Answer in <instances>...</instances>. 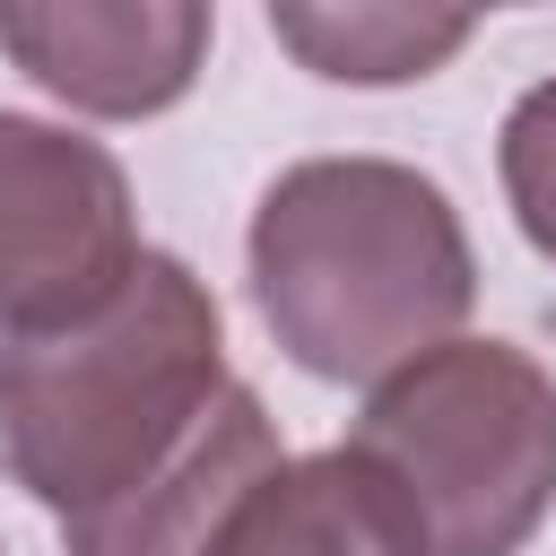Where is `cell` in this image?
<instances>
[{"mask_svg":"<svg viewBox=\"0 0 556 556\" xmlns=\"http://www.w3.org/2000/svg\"><path fill=\"white\" fill-rule=\"evenodd\" d=\"M269 35L330 87H408V78H434L478 35V17L400 9V0H278Z\"/></svg>","mask_w":556,"mask_h":556,"instance_id":"obj_6","label":"cell"},{"mask_svg":"<svg viewBox=\"0 0 556 556\" xmlns=\"http://www.w3.org/2000/svg\"><path fill=\"white\" fill-rule=\"evenodd\" d=\"M217 43V9L200 0H0V52L96 122L174 113Z\"/></svg>","mask_w":556,"mask_h":556,"instance_id":"obj_5","label":"cell"},{"mask_svg":"<svg viewBox=\"0 0 556 556\" xmlns=\"http://www.w3.org/2000/svg\"><path fill=\"white\" fill-rule=\"evenodd\" d=\"M278 460V417L226 374V313L182 252L148 243L104 313L0 339V469L61 556H208Z\"/></svg>","mask_w":556,"mask_h":556,"instance_id":"obj_1","label":"cell"},{"mask_svg":"<svg viewBox=\"0 0 556 556\" xmlns=\"http://www.w3.org/2000/svg\"><path fill=\"white\" fill-rule=\"evenodd\" d=\"M400 556H521L556 513V374L513 339H443L339 434Z\"/></svg>","mask_w":556,"mask_h":556,"instance_id":"obj_3","label":"cell"},{"mask_svg":"<svg viewBox=\"0 0 556 556\" xmlns=\"http://www.w3.org/2000/svg\"><path fill=\"white\" fill-rule=\"evenodd\" d=\"M252 313L313 382H382L460 339L478 252L452 191L400 156H295L243 235Z\"/></svg>","mask_w":556,"mask_h":556,"instance_id":"obj_2","label":"cell"},{"mask_svg":"<svg viewBox=\"0 0 556 556\" xmlns=\"http://www.w3.org/2000/svg\"><path fill=\"white\" fill-rule=\"evenodd\" d=\"M495 182H504V208H513L521 243L556 269V78L513 96V113L495 130Z\"/></svg>","mask_w":556,"mask_h":556,"instance_id":"obj_8","label":"cell"},{"mask_svg":"<svg viewBox=\"0 0 556 556\" xmlns=\"http://www.w3.org/2000/svg\"><path fill=\"white\" fill-rule=\"evenodd\" d=\"M208 556H400V539H391L374 486L356 478V460L330 443V452L278 460L226 513V530L208 539Z\"/></svg>","mask_w":556,"mask_h":556,"instance_id":"obj_7","label":"cell"},{"mask_svg":"<svg viewBox=\"0 0 556 556\" xmlns=\"http://www.w3.org/2000/svg\"><path fill=\"white\" fill-rule=\"evenodd\" d=\"M139 200L104 139L0 104V339H43L122 295Z\"/></svg>","mask_w":556,"mask_h":556,"instance_id":"obj_4","label":"cell"}]
</instances>
